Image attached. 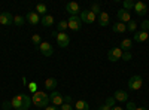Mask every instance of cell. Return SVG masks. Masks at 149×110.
I'll list each match as a JSON object with an SVG mask.
<instances>
[{"label": "cell", "mask_w": 149, "mask_h": 110, "mask_svg": "<svg viewBox=\"0 0 149 110\" xmlns=\"http://www.w3.org/2000/svg\"><path fill=\"white\" fill-rule=\"evenodd\" d=\"M122 9H125V10L134 9V2L133 0H124L122 2Z\"/></svg>", "instance_id": "cell-27"}, {"label": "cell", "mask_w": 149, "mask_h": 110, "mask_svg": "<svg viewBox=\"0 0 149 110\" xmlns=\"http://www.w3.org/2000/svg\"><path fill=\"white\" fill-rule=\"evenodd\" d=\"M36 12H37V14H39V15H46V12H48V8H46V5L45 3H39V5H37L36 6Z\"/></svg>", "instance_id": "cell-24"}, {"label": "cell", "mask_w": 149, "mask_h": 110, "mask_svg": "<svg viewBox=\"0 0 149 110\" xmlns=\"http://www.w3.org/2000/svg\"><path fill=\"white\" fill-rule=\"evenodd\" d=\"M2 107H3L5 110H9V109H12V103H10V101H5V103L2 104Z\"/></svg>", "instance_id": "cell-37"}, {"label": "cell", "mask_w": 149, "mask_h": 110, "mask_svg": "<svg viewBox=\"0 0 149 110\" xmlns=\"http://www.w3.org/2000/svg\"><path fill=\"white\" fill-rule=\"evenodd\" d=\"M115 103H116V100L113 98V97H109V98H106V103L104 104H107L109 107H115Z\"/></svg>", "instance_id": "cell-31"}, {"label": "cell", "mask_w": 149, "mask_h": 110, "mask_svg": "<svg viewBox=\"0 0 149 110\" xmlns=\"http://www.w3.org/2000/svg\"><path fill=\"white\" fill-rule=\"evenodd\" d=\"M98 24H100L102 27H106L110 24V17L107 12H100V15H98Z\"/></svg>", "instance_id": "cell-13"}, {"label": "cell", "mask_w": 149, "mask_h": 110, "mask_svg": "<svg viewBox=\"0 0 149 110\" xmlns=\"http://www.w3.org/2000/svg\"><path fill=\"white\" fill-rule=\"evenodd\" d=\"M116 17L119 19V22H130L131 21V14H130V10H125V9H119L116 12Z\"/></svg>", "instance_id": "cell-10"}, {"label": "cell", "mask_w": 149, "mask_h": 110, "mask_svg": "<svg viewBox=\"0 0 149 110\" xmlns=\"http://www.w3.org/2000/svg\"><path fill=\"white\" fill-rule=\"evenodd\" d=\"M63 98H64V103L70 104V101H72V97H69V95H63Z\"/></svg>", "instance_id": "cell-39"}, {"label": "cell", "mask_w": 149, "mask_h": 110, "mask_svg": "<svg viewBox=\"0 0 149 110\" xmlns=\"http://www.w3.org/2000/svg\"><path fill=\"white\" fill-rule=\"evenodd\" d=\"M26 19L29 21V24H31V26H37V24H39V14H37V12H29Z\"/></svg>", "instance_id": "cell-16"}, {"label": "cell", "mask_w": 149, "mask_h": 110, "mask_svg": "<svg viewBox=\"0 0 149 110\" xmlns=\"http://www.w3.org/2000/svg\"><path fill=\"white\" fill-rule=\"evenodd\" d=\"M74 109L76 110H90V104L85 100H78L76 103H74Z\"/></svg>", "instance_id": "cell-21"}, {"label": "cell", "mask_w": 149, "mask_h": 110, "mask_svg": "<svg viewBox=\"0 0 149 110\" xmlns=\"http://www.w3.org/2000/svg\"><path fill=\"white\" fill-rule=\"evenodd\" d=\"M45 88H46L48 91H54V89L57 88V79L48 77V79L45 80Z\"/></svg>", "instance_id": "cell-19"}, {"label": "cell", "mask_w": 149, "mask_h": 110, "mask_svg": "<svg viewBox=\"0 0 149 110\" xmlns=\"http://www.w3.org/2000/svg\"><path fill=\"white\" fill-rule=\"evenodd\" d=\"M0 24L2 26H12L14 24V15L10 12H2L0 14Z\"/></svg>", "instance_id": "cell-9"}, {"label": "cell", "mask_w": 149, "mask_h": 110, "mask_svg": "<svg viewBox=\"0 0 149 110\" xmlns=\"http://www.w3.org/2000/svg\"><path fill=\"white\" fill-rule=\"evenodd\" d=\"M119 48L122 49V52H130L133 48V39H122Z\"/></svg>", "instance_id": "cell-15"}, {"label": "cell", "mask_w": 149, "mask_h": 110, "mask_svg": "<svg viewBox=\"0 0 149 110\" xmlns=\"http://www.w3.org/2000/svg\"><path fill=\"white\" fill-rule=\"evenodd\" d=\"M136 110H148L146 107H136Z\"/></svg>", "instance_id": "cell-42"}, {"label": "cell", "mask_w": 149, "mask_h": 110, "mask_svg": "<svg viewBox=\"0 0 149 110\" xmlns=\"http://www.w3.org/2000/svg\"><path fill=\"white\" fill-rule=\"evenodd\" d=\"M113 98H115L116 101L125 103V101H128V94H127L125 91H122V89H118V91H115V94H113Z\"/></svg>", "instance_id": "cell-12"}, {"label": "cell", "mask_w": 149, "mask_h": 110, "mask_svg": "<svg viewBox=\"0 0 149 110\" xmlns=\"http://www.w3.org/2000/svg\"><path fill=\"white\" fill-rule=\"evenodd\" d=\"M10 103H12V107H14L15 110H22V94L15 95V98Z\"/></svg>", "instance_id": "cell-17"}, {"label": "cell", "mask_w": 149, "mask_h": 110, "mask_svg": "<svg viewBox=\"0 0 149 110\" xmlns=\"http://www.w3.org/2000/svg\"><path fill=\"white\" fill-rule=\"evenodd\" d=\"M55 39H57V43H58L60 48H67L69 43H70V37H69V34H66V33H58Z\"/></svg>", "instance_id": "cell-8"}, {"label": "cell", "mask_w": 149, "mask_h": 110, "mask_svg": "<svg viewBox=\"0 0 149 110\" xmlns=\"http://www.w3.org/2000/svg\"><path fill=\"white\" fill-rule=\"evenodd\" d=\"M60 110H73V106L72 104H67V103H63V106L60 107Z\"/></svg>", "instance_id": "cell-35"}, {"label": "cell", "mask_w": 149, "mask_h": 110, "mask_svg": "<svg viewBox=\"0 0 149 110\" xmlns=\"http://www.w3.org/2000/svg\"><path fill=\"white\" fill-rule=\"evenodd\" d=\"M82 24H84V22L81 21L79 17H70V18L67 19V26H69V28L73 30V31H79L81 27H82Z\"/></svg>", "instance_id": "cell-3"}, {"label": "cell", "mask_w": 149, "mask_h": 110, "mask_svg": "<svg viewBox=\"0 0 149 110\" xmlns=\"http://www.w3.org/2000/svg\"><path fill=\"white\" fill-rule=\"evenodd\" d=\"M66 12H69L72 17H78V14H81V8L76 2H69L66 5Z\"/></svg>", "instance_id": "cell-7"}, {"label": "cell", "mask_w": 149, "mask_h": 110, "mask_svg": "<svg viewBox=\"0 0 149 110\" xmlns=\"http://www.w3.org/2000/svg\"><path fill=\"white\" fill-rule=\"evenodd\" d=\"M79 18H81V21H82V22H86V24H93V22L97 19V15H94L91 10H82Z\"/></svg>", "instance_id": "cell-6"}, {"label": "cell", "mask_w": 149, "mask_h": 110, "mask_svg": "<svg viewBox=\"0 0 149 110\" xmlns=\"http://www.w3.org/2000/svg\"><path fill=\"white\" fill-rule=\"evenodd\" d=\"M66 28H69V26H67V21L61 19V21L57 24V30H58L60 33H64V30H66Z\"/></svg>", "instance_id": "cell-26"}, {"label": "cell", "mask_w": 149, "mask_h": 110, "mask_svg": "<svg viewBox=\"0 0 149 110\" xmlns=\"http://www.w3.org/2000/svg\"><path fill=\"white\" fill-rule=\"evenodd\" d=\"M90 10L93 12L94 15H100V5H98V3H93Z\"/></svg>", "instance_id": "cell-30"}, {"label": "cell", "mask_w": 149, "mask_h": 110, "mask_svg": "<svg viewBox=\"0 0 149 110\" xmlns=\"http://www.w3.org/2000/svg\"><path fill=\"white\" fill-rule=\"evenodd\" d=\"M97 110H112V107H109L107 104H103V106H100Z\"/></svg>", "instance_id": "cell-38"}, {"label": "cell", "mask_w": 149, "mask_h": 110, "mask_svg": "<svg viewBox=\"0 0 149 110\" xmlns=\"http://www.w3.org/2000/svg\"><path fill=\"white\" fill-rule=\"evenodd\" d=\"M45 57H51L52 54H54V49H52V46H51V43H48V42H42L40 43V46L37 48Z\"/></svg>", "instance_id": "cell-11"}, {"label": "cell", "mask_w": 149, "mask_h": 110, "mask_svg": "<svg viewBox=\"0 0 149 110\" xmlns=\"http://www.w3.org/2000/svg\"><path fill=\"white\" fill-rule=\"evenodd\" d=\"M45 110H60L58 107H55V106H46L45 107Z\"/></svg>", "instance_id": "cell-40"}, {"label": "cell", "mask_w": 149, "mask_h": 110, "mask_svg": "<svg viewBox=\"0 0 149 110\" xmlns=\"http://www.w3.org/2000/svg\"><path fill=\"white\" fill-rule=\"evenodd\" d=\"M131 58H133L131 52H122V58H121V59H124V61H130Z\"/></svg>", "instance_id": "cell-33"}, {"label": "cell", "mask_w": 149, "mask_h": 110, "mask_svg": "<svg viewBox=\"0 0 149 110\" xmlns=\"http://www.w3.org/2000/svg\"><path fill=\"white\" fill-rule=\"evenodd\" d=\"M127 110H136V104L133 103V101H127Z\"/></svg>", "instance_id": "cell-36"}, {"label": "cell", "mask_w": 149, "mask_h": 110, "mask_svg": "<svg viewBox=\"0 0 149 110\" xmlns=\"http://www.w3.org/2000/svg\"><path fill=\"white\" fill-rule=\"evenodd\" d=\"M107 58L112 61V63H116L122 58V49L121 48H112V49L107 52Z\"/></svg>", "instance_id": "cell-5"}, {"label": "cell", "mask_w": 149, "mask_h": 110, "mask_svg": "<svg viewBox=\"0 0 149 110\" xmlns=\"http://www.w3.org/2000/svg\"><path fill=\"white\" fill-rule=\"evenodd\" d=\"M40 22L43 24L45 27H51L52 24H54V17L52 15H45V17H42Z\"/></svg>", "instance_id": "cell-22"}, {"label": "cell", "mask_w": 149, "mask_h": 110, "mask_svg": "<svg viewBox=\"0 0 149 110\" xmlns=\"http://www.w3.org/2000/svg\"><path fill=\"white\" fill-rule=\"evenodd\" d=\"M134 10H136V14H137V15H145L148 12V6L143 2H136L134 3Z\"/></svg>", "instance_id": "cell-14"}, {"label": "cell", "mask_w": 149, "mask_h": 110, "mask_svg": "<svg viewBox=\"0 0 149 110\" xmlns=\"http://www.w3.org/2000/svg\"><path fill=\"white\" fill-rule=\"evenodd\" d=\"M112 110H124L121 106H115V107H112Z\"/></svg>", "instance_id": "cell-41"}, {"label": "cell", "mask_w": 149, "mask_h": 110, "mask_svg": "<svg viewBox=\"0 0 149 110\" xmlns=\"http://www.w3.org/2000/svg\"><path fill=\"white\" fill-rule=\"evenodd\" d=\"M31 103L36 106V107H46V106H49V95L46 94V92H42V91H37V92H34L33 95H31Z\"/></svg>", "instance_id": "cell-1"}, {"label": "cell", "mask_w": 149, "mask_h": 110, "mask_svg": "<svg viewBox=\"0 0 149 110\" xmlns=\"http://www.w3.org/2000/svg\"><path fill=\"white\" fill-rule=\"evenodd\" d=\"M136 28H137V22L131 19V21L128 22V26H127V30L131 31V33H136Z\"/></svg>", "instance_id": "cell-29"}, {"label": "cell", "mask_w": 149, "mask_h": 110, "mask_svg": "<svg viewBox=\"0 0 149 110\" xmlns=\"http://www.w3.org/2000/svg\"><path fill=\"white\" fill-rule=\"evenodd\" d=\"M14 24H15V26H18V27H21V26L26 24V18L21 17V15H15L14 17Z\"/></svg>", "instance_id": "cell-25"}, {"label": "cell", "mask_w": 149, "mask_h": 110, "mask_svg": "<svg viewBox=\"0 0 149 110\" xmlns=\"http://www.w3.org/2000/svg\"><path fill=\"white\" fill-rule=\"evenodd\" d=\"M49 101H51L55 107H61L64 103V98H63V94H60L57 91H52L51 95H49Z\"/></svg>", "instance_id": "cell-4"}, {"label": "cell", "mask_w": 149, "mask_h": 110, "mask_svg": "<svg viewBox=\"0 0 149 110\" xmlns=\"http://www.w3.org/2000/svg\"><path fill=\"white\" fill-rule=\"evenodd\" d=\"M30 104H31V98H30L29 95L22 94V110H27V109H30Z\"/></svg>", "instance_id": "cell-23"}, {"label": "cell", "mask_w": 149, "mask_h": 110, "mask_svg": "<svg viewBox=\"0 0 149 110\" xmlns=\"http://www.w3.org/2000/svg\"><path fill=\"white\" fill-rule=\"evenodd\" d=\"M31 42H33V45H34L36 48H39L40 43H42V37H40L39 34H33V36H31Z\"/></svg>", "instance_id": "cell-28"}, {"label": "cell", "mask_w": 149, "mask_h": 110, "mask_svg": "<svg viewBox=\"0 0 149 110\" xmlns=\"http://www.w3.org/2000/svg\"><path fill=\"white\" fill-rule=\"evenodd\" d=\"M128 89H131V91H139L140 88H142V85H143V79H142V76H139V75H134V76H131L130 79H128Z\"/></svg>", "instance_id": "cell-2"}, {"label": "cell", "mask_w": 149, "mask_h": 110, "mask_svg": "<svg viewBox=\"0 0 149 110\" xmlns=\"http://www.w3.org/2000/svg\"><path fill=\"white\" fill-rule=\"evenodd\" d=\"M29 89L34 94V92H37V85H36V82H31V83H29Z\"/></svg>", "instance_id": "cell-34"}, {"label": "cell", "mask_w": 149, "mask_h": 110, "mask_svg": "<svg viewBox=\"0 0 149 110\" xmlns=\"http://www.w3.org/2000/svg\"><path fill=\"white\" fill-rule=\"evenodd\" d=\"M140 27H142V31H146V33H148V30H149V21L145 19V21L140 24Z\"/></svg>", "instance_id": "cell-32"}, {"label": "cell", "mask_w": 149, "mask_h": 110, "mask_svg": "<svg viewBox=\"0 0 149 110\" xmlns=\"http://www.w3.org/2000/svg\"><path fill=\"white\" fill-rule=\"evenodd\" d=\"M112 30H113V33H125L127 31V26L124 22H116V24H113V26H112Z\"/></svg>", "instance_id": "cell-18"}, {"label": "cell", "mask_w": 149, "mask_h": 110, "mask_svg": "<svg viewBox=\"0 0 149 110\" xmlns=\"http://www.w3.org/2000/svg\"><path fill=\"white\" fill-rule=\"evenodd\" d=\"M148 33L146 31H137V33H134V42H145V40H148Z\"/></svg>", "instance_id": "cell-20"}]
</instances>
